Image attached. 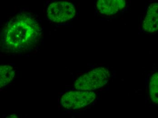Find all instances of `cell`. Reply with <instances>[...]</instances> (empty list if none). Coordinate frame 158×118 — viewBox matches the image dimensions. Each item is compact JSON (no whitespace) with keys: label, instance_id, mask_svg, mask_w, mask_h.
<instances>
[{"label":"cell","instance_id":"obj_1","mask_svg":"<svg viewBox=\"0 0 158 118\" xmlns=\"http://www.w3.org/2000/svg\"><path fill=\"white\" fill-rule=\"evenodd\" d=\"M41 28L33 15L22 12L7 22L1 35V47L6 53L24 54L38 45Z\"/></svg>","mask_w":158,"mask_h":118},{"label":"cell","instance_id":"obj_2","mask_svg":"<svg viewBox=\"0 0 158 118\" xmlns=\"http://www.w3.org/2000/svg\"><path fill=\"white\" fill-rule=\"evenodd\" d=\"M110 77V73L107 69L96 68L79 77L74 83V87L80 91H94L106 85Z\"/></svg>","mask_w":158,"mask_h":118},{"label":"cell","instance_id":"obj_3","mask_svg":"<svg viewBox=\"0 0 158 118\" xmlns=\"http://www.w3.org/2000/svg\"><path fill=\"white\" fill-rule=\"evenodd\" d=\"M76 9L67 1H57L50 4L47 9V16L53 22L59 23L70 21L75 17Z\"/></svg>","mask_w":158,"mask_h":118},{"label":"cell","instance_id":"obj_4","mask_svg":"<svg viewBox=\"0 0 158 118\" xmlns=\"http://www.w3.org/2000/svg\"><path fill=\"white\" fill-rule=\"evenodd\" d=\"M95 98L96 94L93 92L70 91L64 94L61 99V104L64 109L77 110L89 105Z\"/></svg>","mask_w":158,"mask_h":118},{"label":"cell","instance_id":"obj_5","mask_svg":"<svg viewBox=\"0 0 158 118\" xmlns=\"http://www.w3.org/2000/svg\"><path fill=\"white\" fill-rule=\"evenodd\" d=\"M129 7V0H96L95 3L97 12L109 18L123 14Z\"/></svg>","mask_w":158,"mask_h":118},{"label":"cell","instance_id":"obj_6","mask_svg":"<svg viewBox=\"0 0 158 118\" xmlns=\"http://www.w3.org/2000/svg\"><path fill=\"white\" fill-rule=\"evenodd\" d=\"M141 29L146 33L158 32V0H151L146 4L141 20Z\"/></svg>","mask_w":158,"mask_h":118},{"label":"cell","instance_id":"obj_7","mask_svg":"<svg viewBox=\"0 0 158 118\" xmlns=\"http://www.w3.org/2000/svg\"><path fill=\"white\" fill-rule=\"evenodd\" d=\"M15 76V72L13 67L9 65L0 67V87L8 85Z\"/></svg>","mask_w":158,"mask_h":118},{"label":"cell","instance_id":"obj_8","mask_svg":"<svg viewBox=\"0 0 158 118\" xmlns=\"http://www.w3.org/2000/svg\"><path fill=\"white\" fill-rule=\"evenodd\" d=\"M149 90L151 100L158 104V72L153 74L150 78Z\"/></svg>","mask_w":158,"mask_h":118}]
</instances>
